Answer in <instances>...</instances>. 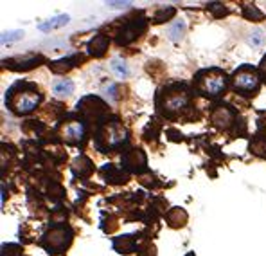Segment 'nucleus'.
Here are the masks:
<instances>
[{"label":"nucleus","mask_w":266,"mask_h":256,"mask_svg":"<svg viewBox=\"0 0 266 256\" xmlns=\"http://www.w3.org/2000/svg\"><path fill=\"white\" fill-rule=\"evenodd\" d=\"M43 96H41L40 89L36 85L27 82H18L6 92V105L15 112V114H29L41 103Z\"/></svg>","instance_id":"f257e3e1"},{"label":"nucleus","mask_w":266,"mask_h":256,"mask_svg":"<svg viewBox=\"0 0 266 256\" xmlns=\"http://www.w3.org/2000/svg\"><path fill=\"white\" fill-rule=\"evenodd\" d=\"M191 92L187 89V85L184 83H169L167 87L158 92L157 96V108L160 114H164L165 118H173L178 112L186 108L189 103Z\"/></svg>","instance_id":"f03ea898"},{"label":"nucleus","mask_w":266,"mask_h":256,"mask_svg":"<svg viewBox=\"0 0 266 256\" xmlns=\"http://www.w3.org/2000/svg\"><path fill=\"white\" fill-rule=\"evenodd\" d=\"M227 85H229V80L221 69H203L194 78V89L209 98H216L223 94L227 90Z\"/></svg>","instance_id":"7ed1b4c3"},{"label":"nucleus","mask_w":266,"mask_h":256,"mask_svg":"<svg viewBox=\"0 0 266 256\" xmlns=\"http://www.w3.org/2000/svg\"><path fill=\"white\" fill-rule=\"evenodd\" d=\"M74 238V231L69 228V226H54L51 228L40 240V245L51 254H61L69 249V245L72 244Z\"/></svg>","instance_id":"20e7f679"},{"label":"nucleus","mask_w":266,"mask_h":256,"mask_svg":"<svg viewBox=\"0 0 266 256\" xmlns=\"http://www.w3.org/2000/svg\"><path fill=\"white\" fill-rule=\"evenodd\" d=\"M126 128L117 121L113 119L110 123H105L101 126V130L97 132V137H96V148L99 152H108L113 150V148H119L122 142L126 141Z\"/></svg>","instance_id":"39448f33"},{"label":"nucleus","mask_w":266,"mask_h":256,"mask_svg":"<svg viewBox=\"0 0 266 256\" xmlns=\"http://www.w3.org/2000/svg\"><path fill=\"white\" fill-rule=\"evenodd\" d=\"M232 85L234 90L243 96H250L252 92H257L259 85H261V76L257 74V70L252 69L250 65H243L232 76Z\"/></svg>","instance_id":"423d86ee"},{"label":"nucleus","mask_w":266,"mask_h":256,"mask_svg":"<svg viewBox=\"0 0 266 256\" xmlns=\"http://www.w3.org/2000/svg\"><path fill=\"white\" fill-rule=\"evenodd\" d=\"M60 134L63 141L77 147V144H83V141H85V125L77 121V119H70V121H65L60 125Z\"/></svg>","instance_id":"0eeeda50"},{"label":"nucleus","mask_w":266,"mask_h":256,"mask_svg":"<svg viewBox=\"0 0 266 256\" xmlns=\"http://www.w3.org/2000/svg\"><path fill=\"white\" fill-rule=\"evenodd\" d=\"M77 110H79L81 114H83V118L88 119V121H99V119L105 116L106 105L99 98L88 96V98H83L77 103Z\"/></svg>","instance_id":"6e6552de"},{"label":"nucleus","mask_w":266,"mask_h":256,"mask_svg":"<svg viewBox=\"0 0 266 256\" xmlns=\"http://www.w3.org/2000/svg\"><path fill=\"white\" fill-rule=\"evenodd\" d=\"M234 121H236V112L230 108V106L218 105V106H214L212 112H210V123H212L216 128L227 130Z\"/></svg>","instance_id":"1a4fd4ad"},{"label":"nucleus","mask_w":266,"mask_h":256,"mask_svg":"<svg viewBox=\"0 0 266 256\" xmlns=\"http://www.w3.org/2000/svg\"><path fill=\"white\" fill-rule=\"evenodd\" d=\"M122 164L128 171L131 173H142L146 171V164H148V159L146 154L139 148H133V150L126 152L124 157H122Z\"/></svg>","instance_id":"9d476101"},{"label":"nucleus","mask_w":266,"mask_h":256,"mask_svg":"<svg viewBox=\"0 0 266 256\" xmlns=\"http://www.w3.org/2000/svg\"><path fill=\"white\" fill-rule=\"evenodd\" d=\"M146 29L144 20H131L128 24L122 25V29L117 34V44L119 45H128L129 42H133L135 38H139V34Z\"/></svg>","instance_id":"9b49d317"},{"label":"nucleus","mask_w":266,"mask_h":256,"mask_svg":"<svg viewBox=\"0 0 266 256\" xmlns=\"http://www.w3.org/2000/svg\"><path fill=\"white\" fill-rule=\"evenodd\" d=\"M135 236L137 235H124L115 238L113 240V249L119 251L121 254H129L131 251L137 249V245H135Z\"/></svg>","instance_id":"f8f14e48"},{"label":"nucleus","mask_w":266,"mask_h":256,"mask_svg":"<svg viewBox=\"0 0 266 256\" xmlns=\"http://www.w3.org/2000/svg\"><path fill=\"white\" fill-rule=\"evenodd\" d=\"M108 44H110V40H108V36H105V34H97V36H94L88 44L90 54L96 58H101L103 54H105V51L108 49Z\"/></svg>","instance_id":"ddd939ff"},{"label":"nucleus","mask_w":266,"mask_h":256,"mask_svg":"<svg viewBox=\"0 0 266 256\" xmlns=\"http://www.w3.org/2000/svg\"><path fill=\"white\" fill-rule=\"evenodd\" d=\"M72 171L76 177H88L94 171L92 161H90L88 157H85V155H79L72 163Z\"/></svg>","instance_id":"4468645a"},{"label":"nucleus","mask_w":266,"mask_h":256,"mask_svg":"<svg viewBox=\"0 0 266 256\" xmlns=\"http://www.w3.org/2000/svg\"><path fill=\"white\" fill-rule=\"evenodd\" d=\"M165 218H167V222H169L171 228H184L186 222H187V213L184 211L182 207H173V209L167 211Z\"/></svg>","instance_id":"2eb2a0df"},{"label":"nucleus","mask_w":266,"mask_h":256,"mask_svg":"<svg viewBox=\"0 0 266 256\" xmlns=\"http://www.w3.org/2000/svg\"><path fill=\"white\" fill-rule=\"evenodd\" d=\"M103 175H105L106 179H108V182L112 184H121L128 180V175L122 173L117 168H113V164H105V166H103Z\"/></svg>","instance_id":"dca6fc26"},{"label":"nucleus","mask_w":266,"mask_h":256,"mask_svg":"<svg viewBox=\"0 0 266 256\" xmlns=\"http://www.w3.org/2000/svg\"><path fill=\"white\" fill-rule=\"evenodd\" d=\"M53 90L58 96H70L74 92V83L70 80H56L53 85Z\"/></svg>","instance_id":"f3484780"},{"label":"nucleus","mask_w":266,"mask_h":256,"mask_svg":"<svg viewBox=\"0 0 266 256\" xmlns=\"http://www.w3.org/2000/svg\"><path fill=\"white\" fill-rule=\"evenodd\" d=\"M184 33H186V24L184 22H176V24H173L171 25V29H169V38L173 42H176V40H180L182 36H184Z\"/></svg>","instance_id":"a211bd4d"},{"label":"nucleus","mask_w":266,"mask_h":256,"mask_svg":"<svg viewBox=\"0 0 266 256\" xmlns=\"http://www.w3.org/2000/svg\"><path fill=\"white\" fill-rule=\"evenodd\" d=\"M112 70L117 74L119 78H126L129 74V70H128V67H126V63L122 60H119V58H115V60L112 61Z\"/></svg>","instance_id":"6ab92c4d"},{"label":"nucleus","mask_w":266,"mask_h":256,"mask_svg":"<svg viewBox=\"0 0 266 256\" xmlns=\"http://www.w3.org/2000/svg\"><path fill=\"white\" fill-rule=\"evenodd\" d=\"M173 17H174V8H165V9H158L153 20L157 22V24H162V22H167Z\"/></svg>","instance_id":"aec40b11"},{"label":"nucleus","mask_w":266,"mask_h":256,"mask_svg":"<svg viewBox=\"0 0 266 256\" xmlns=\"http://www.w3.org/2000/svg\"><path fill=\"white\" fill-rule=\"evenodd\" d=\"M245 17L248 18V20L255 22V20H262V18H264V15H262V13L259 11L255 6H246V8H245Z\"/></svg>","instance_id":"412c9836"},{"label":"nucleus","mask_w":266,"mask_h":256,"mask_svg":"<svg viewBox=\"0 0 266 256\" xmlns=\"http://www.w3.org/2000/svg\"><path fill=\"white\" fill-rule=\"evenodd\" d=\"M67 22H69V17H67V15H61V17L53 18V20L49 22V24L40 25V29L47 31V29H53V27H60V25H65V24H67Z\"/></svg>","instance_id":"4be33fe9"},{"label":"nucleus","mask_w":266,"mask_h":256,"mask_svg":"<svg viewBox=\"0 0 266 256\" xmlns=\"http://www.w3.org/2000/svg\"><path fill=\"white\" fill-rule=\"evenodd\" d=\"M22 252V247L16 244H8L2 247V256H18Z\"/></svg>","instance_id":"5701e85b"},{"label":"nucleus","mask_w":266,"mask_h":256,"mask_svg":"<svg viewBox=\"0 0 266 256\" xmlns=\"http://www.w3.org/2000/svg\"><path fill=\"white\" fill-rule=\"evenodd\" d=\"M250 150L254 152V154L261 155V157H266V141H261V144H259V141L255 139L250 144Z\"/></svg>","instance_id":"b1692460"},{"label":"nucleus","mask_w":266,"mask_h":256,"mask_svg":"<svg viewBox=\"0 0 266 256\" xmlns=\"http://www.w3.org/2000/svg\"><path fill=\"white\" fill-rule=\"evenodd\" d=\"M137 254L139 256H155V247L151 245V242H146L142 247L137 249Z\"/></svg>","instance_id":"393cba45"},{"label":"nucleus","mask_w":266,"mask_h":256,"mask_svg":"<svg viewBox=\"0 0 266 256\" xmlns=\"http://www.w3.org/2000/svg\"><path fill=\"white\" fill-rule=\"evenodd\" d=\"M210 11L216 15V17H223V15H227V9H225V6H221V4H210Z\"/></svg>","instance_id":"a878e982"},{"label":"nucleus","mask_w":266,"mask_h":256,"mask_svg":"<svg viewBox=\"0 0 266 256\" xmlns=\"http://www.w3.org/2000/svg\"><path fill=\"white\" fill-rule=\"evenodd\" d=\"M20 36H24V33L22 31H13V33H9V34H4V38H2V42H13V40H18Z\"/></svg>","instance_id":"bb28decb"},{"label":"nucleus","mask_w":266,"mask_h":256,"mask_svg":"<svg viewBox=\"0 0 266 256\" xmlns=\"http://www.w3.org/2000/svg\"><path fill=\"white\" fill-rule=\"evenodd\" d=\"M262 42H264V36H262V33H261V31H255V33L252 34V38H250V44L252 45H261Z\"/></svg>","instance_id":"cd10ccee"},{"label":"nucleus","mask_w":266,"mask_h":256,"mask_svg":"<svg viewBox=\"0 0 266 256\" xmlns=\"http://www.w3.org/2000/svg\"><path fill=\"white\" fill-rule=\"evenodd\" d=\"M259 70H261V76H262V78H264V80H266V56L262 58L261 65H259Z\"/></svg>","instance_id":"c85d7f7f"},{"label":"nucleus","mask_w":266,"mask_h":256,"mask_svg":"<svg viewBox=\"0 0 266 256\" xmlns=\"http://www.w3.org/2000/svg\"><path fill=\"white\" fill-rule=\"evenodd\" d=\"M187 256H194V252H189V254H187Z\"/></svg>","instance_id":"c756f323"}]
</instances>
